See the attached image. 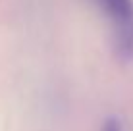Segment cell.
Wrapping results in <instances>:
<instances>
[{"label":"cell","mask_w":133,"mask_h":131,"mask_svg":"<svg viewBox=\"0 0 133 131\" xmlns=\"http://www.w3.org/2000/svg\"><path fill=\"white\" fill-rule=\"evenodd\" d=\"M112 31V48L123 64L133 62V0H95Z\"/></svg>","instance_id":"cell-1"},{"label":"cell","mask_w":133,"mask_h":131,"mask_svg":"<svg viewBox=\"0 0 133 131\" xmlns=\"http://www.w3.org/2000/svg\"><path fill=\"white\" fill-rule=\"evenodd\" d=\"M100 131H123V123H122V120L118 118V116H108V118L104 120Z\"/></svg>","instance_id":"cell-2"}]
</instances>
